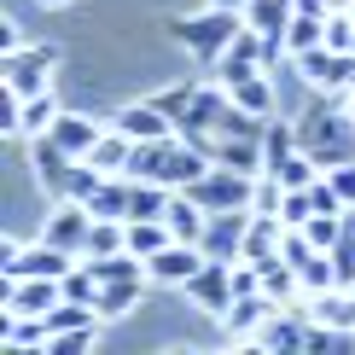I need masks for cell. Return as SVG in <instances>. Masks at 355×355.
<instances>
[{"instance_id":"1","label":"cell","mask_w":355,"mask_h":355,"mask_svg":"<svg viewBox=\"0 0 355 355\" xmlns=\"http://www.w3.org/2000/svg\"><path fill=\"white\" fill-rule=\"evenodd\" d=\"M297 146H303L309 157H315L320 169L349 164V157H355V111L338 105V94L315 99V105L297 116Z\"/></svg>"},{"instance_id":"2","label":"cell","mask_w":355,"mask_h":355,"mask_svg":"<svg viewBox=\"0 0 355 355\" xmlns=\"http://www.w3.org/2000/svg\"><path fill=\"white\" fill-rule=\"evenodd\" d=\"M245 29V12L233 6H210V12H187V18L169 24V35L198 58V64H221V53L233 47V35Z\"/></svg>"},{"instance_id":"3","label":"cell","mask_w":355,"mask_h":355,"mask_svg":"<svg viewBox=\"0 0 355 355\" xmlns=\"http://www.w3.org/2000/svg\"><path fill=\"white\" fill-rule=\"evenodd\" d=\"M58 70V47L53 41H35V47H18V53H0V87H12L18 99L41 94Z\"/></svg>"},{"instance_id":"4","label":"cell","mask_w":355,"mask_h":355,"mask_svg":"<svg viewBox=\"0 0 355 355\" xmlns=\"http://www.w3.org/2000/svg\"><path fill=\"white\" fill-rule=\"evenodd\" d=\"M187 198H198L204 210H250V192H257V175H239L227 164H210L192 187H181Z\"/></svg>"},{"instance_id":"5","label":"cell","mask_w":355,"mask_h":355,"mask_svg":"<svg viewBox=\"0 0 355 355\" xmlns=\"http://www.w3.org/2000/svg\"><path fill=\"white\" fill-rule=\"evenodd\" d=\"M64 303V279H47V274H0V309H12V315H47V309Z\"/></svg>"},{"instance_id":"6","label":"cell","mask_w":355,"mask_h":355,"mask_svg":"<svg viewBox=\"0 0 355 355\" xmlns=\"http://www.w3.org/2000/svg\"><path fill=\"white\" fill-rule=\"evenodd\" d=\"M291 18H297V0H250V6H245V24L262 35V58H268V70L279 64V53H286Z\"/></svg>"},{"instance_id":"7","label":"cell","mask_w":355,"mask_h":355,"mask_svg":"<svg viewBox=\"0 0 355 355\" xmlns=\"http://www.w3.org/2000/svg\"><path fill=\"white\" fill-rule=\"evenodd\" d=\"M303 82L315 87V94H344V87H355V53H332V47H309L297 58Z\"/></svg>"},{"instance_id":"8","label":"cell","mask_w":355,"mask_h":355,"mask_svg":"<svg viewBox=\"0 0 355 355\" xmlns=\"http://www.w3.org/2000/svg\"><path fill=\"white\" fill-rule=\"evenodd\" d=\"M187 297L204 309V315H227L233 309V262H221V257H204V268L187 279Z\"/></svg>"},{"instance_id":"9","label":"cell","mask_w":355,"mask_h":355,"mask_svg":"<svg viewBox=\"0 0 355 355\" xmlns=\"http://www.w3.org/2000/svg\"><path fill=\"white\" fill-rule=\"evenodd\" d=\"M87 233H94V216H87V204L64 198V204H58V210L47 216L41 239H47V245H58V250H70V257H87Z\"/></svg>"},{"instance_id":"10","label":"cell","mask_w":355,"mask_h":355,"mask_svg":"<svg viewBox=\"0 0 355 355\" xmlns=\"http://www.w3.org/2000/svg\"><path fill=\"white\" fill-rule=\"evenodd\" d=\"M245 233H250V210H210V227H204L198 250L204 257H221V262H239Z\"/></svg>"},{"instance_id":"11","label":"cell","mask_w":355,"mask_h":355,"mask_svg":"<svg viewBox=\"0 0 355 355\" xmlns=\"http://www.w3.org/2000/svg\"><path fill=\"white\" fill-rule=\"evenodd\" d=\"M221 111H227V87H198V94H192V105H187V116L175 123V128H181V140H192V146L204 152V146L216 140Z\"/></svg>"},{"instance_id":"12","label":"cell","mask_w":355,"mask_h":355,"mask_svg":"<svg viewBox=\"0 0 355 355\" xmlns=\"http://www.w3.org/2000/svg\"><path fill=\"white\" fill-rule=\"evenodd\" d=\"M76 169H82V157L76 152H64L53 135H41L35 140V181L53 192V198H70V181H76Z\"/></svg>"},{"instance_id":"13","label":"cell","mask_w":355,"mask_h":355,"mask_svg":"<svg viewBox=\"0 0 355 355\" xmlns=\"http://www.w3.org/2000/svg\"><path fill=\"white\" fill-rule=\"evenodd\" d=\"M198 268H204V250H198V245H187V239H169L157 257H146V274H152L157 286H187Z\"/></svg>"},{"instance_id":"14","label":"cell","mask_w":355,"mask_h":355,"mask_svg":"<svg viewBox=\"0 0 355 355\" xmlns=\"http://www.w3.org/2000/svg\"><path fill=\"white\" fill-rule=\"evenodd\" d=\"M303 315L309 320H320L327 332H355V286H332V291H320V297H309L303 303Z\"/></svg>"},{"instance_id":"15","label":"cell","mask_w":355,"mask_h":355,"mask_svg":"<svg viewBox=\"0 0 355 355\" xmlns=\"http://www.w3.org/2000/svg\"><path fill=\"white\" fill-rule=\"evenodd\" d=\"M70 268H76V257H70V250H58V245H29V250H18V257L6 262V268L0 274H18V279H29V274H47V279H64Z\"/></svg>"},{"instance_id":"16","label":"cell","mask_w":355,"mask_h":355,"mask_svg":"<svg viewBox=\"0 0 355 355\" xmlns=\"http://www.w3.org/2000/svg\"><path fill=\"white\" fill-rule=\"evenodd\" d=\"M274 309H279V303L268 297V291H250V297H233V309L221 315V327H227V338H233V344H245V338L257 332L262 320L274 315Z\"/></svg>"},{"instance_id":"17","label":"cell","mask_w":355,"mask_h":355,"mask_svg":"<svg viewBox=\"0 0 355 355\" xmlns=\"http://www.w3.org/2000/svg\"><path fill=\"white\" fill-rule=\"evenodd\" d=\"M47 135H53L58 146H64V152H76V157H87V152H94V146H99V135H105V128H99L94 116H82V111H58Z\"/></svg>"},{"instance_id":"18","label":"cell","mask_w":355,"mask_h":355,"mask_svg":"<svg viewBox=\"0 0 355 355\" xmlns=\"http://www.w3.org/2000/svg\"><path fill=\"white\" fill-rule=\"evenodd\" d=\"M279 239H286V221L279 216H257L250 210V233H245V250H239V262H274L279 257Z\"/></svg>"},{"instance_id":"19","label":"cell","mask_w":355,"mask_h":355,"mask_svg":"<svg viewBox=\"0 0 355 355\" xmlns=\"http://www.w3.org/2000/svg\"><path fill=\"white\" fill-rule=\"evenodd\" d=\"M116 128H123L128 140H169L175 135V116H164L146 99V105H128V111H116Z\"/></svg>"},{"instance_id":"20","label":"cell","mask_w":355,"mask_h":355,"mask_svg":"<svg viewBox=\"0 0 355 355\" xmlns=\"http://www.w3.org/2000/svg\"><path fill=\"white\" fill-rule=\"evenodd\" d=\"M164 221H169V233H175V239L198 245V239H204V227H210V210H204L198 198H187V192L175 187V198H169V210H164Z\"/></svg>"},{"instance_id":"21","label":"cell","mask_w":355,"mask_h":355,"mask_svg":"<svg viewBox=\"0 0 355 355\" xmlns=\"http://www.w3.org/2000/svg\"><path fill=\"white\" fill-rule=\"evenodd\" d=\"M210 164H227L239 175H268V152H262V140H210Z\"/></svg>"},{"instance_id":"22","label":"cell","mask_w":355,"mask_h":355,"mask_svg":"<svg viewBox=\"0 0 355 355\" xmlns=\"http://www.w3.org/2000/svg\"><path fill=\"white\" fill-rule=\"evenodd\" d=\"M221 87H227L233 105H245V111H257V116H274V82H268V70L233 76V82H221Z\"/></svg>"},{"instance_id":"23","label":"cell","mask_w":355,"mask_h":355,"mask_svg":"<svg viewBox=\"0 0 355 355\" xmlns=\"http://www.w3.org/2000/svg\"><path fill=\"white\" fill-rule=\"evenodd\" d=\"M128 157H135V140H128L123 128L111 123L105 135H99V146L87 152V164H94V169H105V175H128Z\"/></svg>"},{"instance_id":"24","label":"cell","mask_w":355,"mask_h":355,"mask_svg":"<svg viewBox=\"0 0 355 355\" xmlns=\"http://www.w3.org/2000/svg\"><path fill=\"white\" fill-rule=\"evenodd\" d=\"M53 116H58V105H53V94L41 87V94H29V99H18V123H12V135H29V140H41L53 128Z\"/></svg>"},{"instance_id":"25","label":"cell","mask_w":355,"mask_h":355,"mask_svg":"<svg viewBox=\"0 0 355 355\" xmlns=\"http://www.w3.org/2000/svg\"><path fill=\"white\" fill-rule=\"evenodd\" d=\"M268 175H274V181H279V187L291 192V187H309V181H320V175H327V169H320L315 157H309L303 146H297V152H286V157H279V164H268Z\"/></svg>"},{"instance_id":"26","label":"cell","mask_w":355,"mask_h":355,"mask_svg":"<svg viewBox=\"0 0 355 355\" xmlns=\"http://www.w3.org/2000/svg\"><path fill=\"white\" fill-rule=\"evenodd\" d=\"M169 198H175V187H164V181H135V204H128V221H164Z\"/></svg>"},{"instance_id":"27","label":"cell","mask_w":355,"mask_h":355,"mask_svg":"<svg viewBox=\"0 0 355 355\" xmlns=\"http://www.w3.org/2000/svg\"><path fill=\"white\" fill-rule=\"evenodd\" d=\"M140 286H146V279H111V286H99V320H123L128 315V309H135L140 303Z\"/></svg>"},{"instance_id":"28","label":"cell","mask_w":355,"mask_h":355,"mask_svg":"<svg viewBox=\"0 0 355 355\" xmlns=\"http://www.w3.org/2000/svg\"><path fill=\"white\" fill-rule=\"evenodd\" d=\"M309 47H327V18H309V12H297L286 29V53L291 58H303Z\"/></svg>"},{"instance_id":"29","label":"cell","mask_w":355,"mask_h":355,"mask_svg":"<svg viewBox=\"0 0 355 355\" xmlns=\"http://www.w3.org/2000/svg\"><path fill=\"white\" fill-rule=\"evenodd\" d=\"M169 239H175L169 221H128V250H135V257H157Z\"/></svg>"},{"instance_id":"30","label":"cell","mask_w":355,"mask_h":355,"mask_svg":"<svg viewBox=\"0 0 355 355\" xmlns=\"http://www.w3.org/2000/svg\"><path fill=\"white\" fill-rule=\"evenodd\" d=\"M94 344H99V327H70V332H53L47 355H82V349H94Z\"/></svg>"},{"instance_id":"31","label":"cell","mask_w":355,"mask_h":355,"mask_svg":"<svg viewBox=\"0 0 355 355\" xmlns=\"http://www.w3.org/2000/svg\"><path fill=\"white\" fill-rule=\"evenodd\" d=\"M303 233H309V245H315V250H332L338 233H344V216H320V210H315V216L303 221Z\"/></svg>"},{"instance_id":"32","label":"cell","mask_w":355,"mask_h":355,"mask_svg":"<svg viewBox=\"0 0 355 355\" xmlns=\"http://www.w3.org/2000/svg\"><path fill=\"white\" fill-rule=\"evenodd\" d=\"M262 152H268V164H279L286 152H297V123H268V135H262Z\"/></svg>"},{"instance_id":"33","label":"cell","mask_w":355,"mask_h":355,"mask_svg":"<svg viewBox=\"0 0 355 355\" xmlns=\"http://www.w3.org/2000/svg\"><path fill=\"white\" fill-rule=\"evenodd\" d=\"M309 216H315V198H309V187H291L286 198H279V221H286V227H303Z\"/></svg>"},{"instance_id":"34","label":"cell","mask_w":355,"mask_h":355,"mask_svg":"<svg viewBox=\"0 0 355 355\" xmlns=\"http://www.w3.org/2000/svg\"><path fill=\"white\" fill-rule=\"evenodd\" d=\"M279 198H286V187H279L274 175H257V192H250V210H257V216H279Z\"/></svg>"},{"instance_id":"35","label":"cell","mask_w":355,"mask_h":355,"mask_svg":"<svg viewBox=\"0 0 355 355\" xmlns=\"http://www.w3.org/2000/svg\"><path fill=\"white\" fill-rule=\"evenodd\" d=\"M192 94H198V87H169V94H157L152 105L164 111V116H175V123H181V116H187V105H192ZM175 135H181V128H175Z\"/></svg>"},{"instance_id":"36","label":"cell","mask_w":355,"mask_h":355,"mask_svg":"<svg viewBox=\"0 0 355 355\" xmlns=\"http://www.w3.org/2000/svg\"><path fill=\"white\" fill-rule=\"evenodd\" d=\"M18 47H24L18 24H12V18H0V53H18Z\"/></svg>"},{"instance_id":"37","label":"cell","mask_w":355,"mask_h":355,"mask_svg":"<svg viewBox=\"0 0 355 355\" xmlns=\"http://www.w3.org/2000/svg\"><path fill=\"white\" fill-rule=\"evenodd\" d=\"M297 12H309V18H327V0H297Z\"/></svg>"},{"instance_id":"38","label":"cell","mask_w":355,"mask_h":355,"mask_svg":"<svg viewBox=\"0 0 355 355\" xmlns=\"http://www.w3.org/2000/svg\"><path fill=\"white\" fill-rule=\"evenodd\" d=\"M332 12H355V0H327V18Z\"/></svg>"},{"instance_id":"39","label":"cell","mask_w":355,"mask_h":355,"mask_svg":"<svg viewBox=\"0 0 355 355\" xmlns=\"http://www.w3.org/2000/svg\"><path fill=\"white\" fill-rule=\"evenodd\" d=\"M210 6H233V12H245V6H250V0H210Z\"/></svg>"},{"instance_id":"40","label":"cell","mask_w":355,"mask_h":355,"mask_svg":"<svg viewBox=\"0 0 355 355\" xmlns=\"http://www.w3.org/2000/svg\"><path fill=\"white\" fill-rule=\"evenodd\" d=\"M41 6H64V0H41Z\"/></svg>"}]
</instances>
